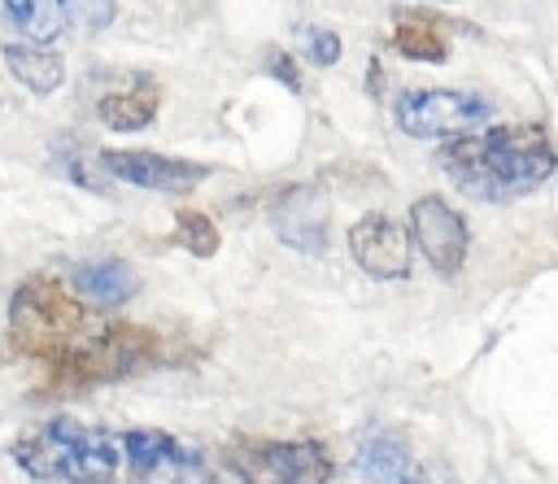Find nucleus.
<instances>
[{"label":"nucleus","mask_w":558,"mask_h":484,"mask_svg":"<svg viewBox=\"0 0 558 484\" xmlns=\"http://www.w3.org/2000/svg\"><path fill=\"white\" fill-rule=\"evenodd\" d=\"M4 52V65H9V74L26 87V92H35V96H52L61 83H65V61H61V52H52V48H44V44H4L0 48Z\"/></svg>","instance_id":"4468645a"},{"label":"nucleus","mask_w":558,"mask_h":484,"mask_svg":"<svg viewBox=\"0 0 558 484\" xmlns=\"http://www.w3.org/2000/svg\"><path fill=\"white\" fill-rule=\"evenodd\" d=\"M65 9H70V26L74 31H100L118 13L113 0H65Z\"/></svg>","instance_id":"aec40b11"},{"label":"nucleus","mask_w":558,"mask_h":484,"mask_svg":"<svg viewBox=\"0 0 558 484\" xmlns=\"http://www.w3.org/2000/svg\"><path fill=\"white\" fill-rule=\"evenodd\" d=\"M222 467L235 480L257 484H323L331 480V458L314 440H227Z\"/></svg>","instance_id":"39448f33"},{"label":"nucleus","mask_w":558,"mask_h":484,"mask_svg":"<svg viewBox=\"0 0 558 484\" xmlns=\"http://www.w3.org/2000/svg\"><path fill=\"white\" fill-rule=\"evenodd\" d=\"M266 74H270V78H279L288 92H301V74H296V61H292L283 48L266 52Z\"/></svg>","instance_id":"412c9836"},{"label":"nucleus","mask_w":558,"mask_h":484,"mask_svg":"<svg viewBox=\"0 0 558 484\" xmlns=\"http://www.w3.org/2000/svg\"><path fill=\"white\" fill-rule=\"evenodd\" d=\"M488 118V100L453 87H423L397 100V126L414 140H453Z\"/></svg>","instance_id":"423d86ee"},{"label":"nucleus","mask_w":558,"mask_h":484,"mask_svg":"<svg viewBox=\"0 0 558 484\" xmlns=\"http://www.w3.org/2000/svg\"><path fill=\"white\" fill-rule=\"evenodd\" d=\"M301 52L310 65H336L340 61V35L327 26H301Z\"/></svg>","instance_id":"6ab92c4d"},{"label":"nucleus","mask_w":558,"mask_h":484,"mask_svg":"<svg viewBox=\"0 0 558 484\" xmlns=\"http://www.w3.org/2000/svg\"><path fill=\"white\" fill-rule=\"evenodd\" d=\"M96 157H100L105 174H113L131 187H148V192H192L201 179H209V166H201V161L144 153V148H105Z\"/></svg>","instance_id":"6e6552de"},{"label":"nucleus","mask_w":558,"mask_h":484,"mask_svg":"<svg viewBox=\"0 0 558 484\" xmlns=\"http://www.w3.org/2000/svg\"><path fill=\"white\" fill-rule=\"evenodd\" d=\"M353 467L362 480H414V458H410V445L397 436V432H366L357 440V453H353Z\"/></svg>","instance_id":"ddd939ff"},{"label":"nucleus","mask_w":558,"mask_h":484,"mask_svg":"<svg viewBox=\"0 0 558 484\" xmlns=\"http://www.w3.org/2000/svg\"><path fill=\"white\" fill-rule=\"evenodd\" d=\"M410 235H414L418 253L432 262L436 275H458L462 270L466 249H471V231H466V218L449 201L418 196L410 205Z\"/></svg>","instance_id":"0eeeda50"},{"label":"nucleus","mask_w":558,"mask_h":484,"mask_svg":"<svg viewBox=\"0 0 558 484\" xmlns=\"http://www.w3.org/2000/svg\"><path fill=\"white\" fill-rule=\"evenodd\" d=\"M392 48L401 57H410V61H445L449 57L445 35L427 17H401L397 31H392Z\"/></svg>","instance_id":"f3484780"},{"label":"nucleus","mask_w":558,"mask_h":484,"mask_svg":"<svg viewBox=\"0 0 558 484\" xmlns=\"http://www.w3.org/2000/svg\"><path fill=\"white\" fill-rule=\"evenodd\" d=\"M4 17L35 44H52L70 31V9L65 0H0Z\"/></svg>","instance_id":"dca6fc26"},{"label":"nucleus","mask_w":558,"mask_h":484,"mask_svg":"<svg viewBox=\"0 0 558 484\" xmlns=\"http://www.w3.org/2000/svg\"><path fill=\"white\" fill-rule=\"evenodd\" d=\"M174 244L187 249L192 257H214L218 244H222V235H218V222H214L209 214H201V209H183V214L174 218Z\"/></svg>","instance_id":"a211bd4d"},{"label":"nucleus","mask_w":558,"mask_h":484,"mask_svg":"<svg viewBox=\"0 0 558 484\" xmlns=\"http://www.w3.org/2000/svg\"><path fill=\"white\" fill-rule=\"evenodd\" d=\"M440 166L462 192L480 201H501V196L541 187L554 174L558 153L541 126L519 122V126H488V131L453 135L440 153Z\"/></svg>","instance_id":"f257e3e1"},{"label":"nucleus","mask_w":558,"mask_h":484,"mask_svg":"<svg viewBox=\"0 0 558 484\" xmlns=\"http://www.w3.org/2000/svg\"><path fill=\"white\" fill-rule=\"evenodd\" d=\"M161 353H166V340L153 327L105 323L100 331H83L78 344L57 362V371L65 384H109V379H126L157 366Z\"/></svg>","instance_id":"20e7f679"},{"label":"nucleus","mask_w":558,"mask_h":484,"mask_svg":"<svg viewBox=\"0 0 558 484\" xmlns=\"http://www.w3.org/2000/svg\"><path fill=\"white\" fill-rule=\"evenodd\" d=\"M70 283H74V292H78L83 305H100V310L126 305V301L140 292V275H135V266L122 262V257L74 262V266H70Z\"/></svg>","instance_id":"f8f14e48"},{"label":"nucleus","mask_w":558,"mask_h":484,"mask_svg":"<svg viewBox=\"0 0 558 484\" xmlns=\"http://www.w3.org/2000/svg\"><path fill=\"white\" fill-rule=\"evenodd\" d=\"M13 462L31 480L52 484H96L113 480L118 471V445L105 432H92L74 419H52L44 427H31L13 440Z\"/></svg>","instance_id":"f03ea898"},{"label":"nucleus","mask_w":558,"mask_h":484,"mask_svg":"<svg viewBox=\"0 0 558 484\" xmlns=\"http://www.w3.org/2000/svg\"><path fill=\"white\" fill-rule=\"evenodd\" d=\"M275 235L296 253H323L327 249V201L310 183H292L275 201Z\"/></svg>","instance_id":"9b49d317"},{"label":"nucleus","mask_w":558,"mask_h":484,"mask_svg":"<svg viewBox=\"0 0 558 484\" xmlns=\"http://www.w3.org/2000/svg\"><path fill=\"white\" fill-rule=\"evenodd\" d=\"M157 109H161V92L153 83H135L126 92H109L96 100V118L109 131H140L157 118Z\"/></svg>","instance_id":"2eb2a0df"},{"label":"nucleus","mask_w":558,"mask_h":484,"mask_svg":"<svg viewBox=\"0 0 558 484\" xmlns=\"http://www.w3.org/2000/svg\"><path fill=\"white\" fill-rule=\"evenodd\" d=\"M83 331H87V305L61 279L35 275L9 301V336L35 362L57 366L78 344Z\"/></svg>","instance_id":"7ed1b4c3"},{"label":"nucleus","mask_w":558,"mask_h":484,"mask_svg":"<svg viewBox=\"0 0 558 484\" xmlns=\"http://www.w3.org/2000/svg\"><path fill=\"white\" fill-rule=\"evenodd\" d=\"M349 253L371 279H405L410 275V231L388 214H362L349 227Z\"/></svg>","instance_id":"9d476101"},{"label":"nucleus","mask_w":558,"mask_h":484,"mask_svg":"<svg viewBox=\"0 0 558 484\" xmlns=\"http://www.w3.org/2000/svg\"><path fill=\"white\" fill-rule=\"evenodd\" d=\"M122 453L135 480H205V458L187 449L183 440L157 432V427H131L122 436Z\"/></svg>","instance_id":"1a4fd4ad"}]
</instances>
